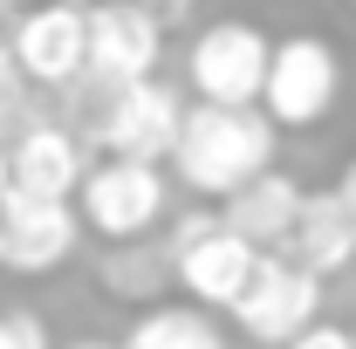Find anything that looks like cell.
<instances>
[{"instance_id": "603a6c76", "label": "cell", "mask_w": 356, "mask_h": 349, "mask_svg": "<svg viewBox=\"0 0 356 349\" xmlns=\"http://www.w3.org/2000/svg\"><path fill=\"white\" fill-rule=\"evenodd\" d=\"M28 7H35V0H0V14H28Z\"/></svg>"}, {"instance_id": "7c38bea8", "label": "cell", "mask_w": 356, "mask_h": 349, "mask_svg": "<svg viewBox=\"0 0 356 349\" xmlns=\"http://www.w3.org/2000/svg\"><path fill=\"white\" fill-rule=\"evenodd\" d=\"M83 240V213L76 206H48V199H21L14 226L0 233V267L7 274H55Z\"/></svg>"}, {"instance_id": "8992f818", "label": "cell", "mask_w": 356, "mask_h": 349, "mask_svg": "<svg viewBox=\"0 0 356 349\" xmlns=\"http://www.w3.org/2000/svg\"><path fill=\"white\" fill-rule=\"evenodd\" d=\"M7 48L35 89L69 96L76 83H89V0H35L28 14H14Z\"/></svg>"}, {"instance_id": "9a60e30c", "label": "cell", "mask_w": 356, "mask_h": 349, "mask_svg": "<svg viewBox=\"0 0 356 349\" xmlns=\"http://www.w3.org/2000/svg\"><path fill=\"white\" fill-rule=\"evenodd\" d=\"M124 349H226V336L213 322V308L172 302V308H144L124 336Z\"/></svg>"}, {"instance_id": "44dd1931", "label": "cell", "mask_w": 356, "mask_h": 349, "mask_svg": "<svg viewBox=\"0 0 356 349\" xmlns=\"http://www.w3.org/2000/svg\"><path fill=\"white\" fill-rule=\"evenodd\" d=\"M336 199H343V213H350V226H356V165H343V178H336Z\"/></svg>"}, {"instance_id": "cb8c5ba5", "label": "cell", "mask_w": 356, "mask_h": 349, "mask_svg": "<svg viewBox=\"0 0 356 349\" xmlns=\"http://www.w3.org/2000/svg\"><path fill=\"white\" fill-rule=\"evenodd\" d=\"M350 7H356V0H350Z\"/></svg>"}, {"instance_id": "52a82bcc", "label": "cell", "mask_w": 356, "mask_h": 349, "mask_svg": "<svg viewBox=\"0 0 356 349\" xmlns=\"http://www.w3.org/2000/svg\"><path fill=\"white\" fill-rule=\"evenodd\" d=\"M343 96V62L322 35H288L274 42V69H267L261 110L274 117V131H315Z\"/></svg>"}, {"instance_id": "5bb4252c", "label": "cell", "mask_w": 356, "mask_h": 349, "mask_svg": "<svg viewBox=\"0 0 356 349\" xmlns=\"http://www.w3.org/2000/svg\"><path fill=\"white\" fill-rule=\"evenodd\" d=\"M96 281H103L117 302H158L178 281V267H172V247H165V240H131V247H103Z\"/></svg>"}, {"instance_id": "30bf717a", "label": "cell", "mask_w": 356, "mask_h": 349, "mask_svg": "<svg viewBox=\"0 0 356 349\" xmlns=\"http://www.w3.org/2000/svg\"><path fill=\"white\" fill-rule=\"evenodd\" d=\"M7 178H14V192H21V199L76 206V192H83V178H89L83 137L69 131V124H48V117H35L28 131L14 137V151H7Z\"/></svg>"}, {"instance_id": "2e32d148", "label": "cell", "mask_w": 356, "mask_h": 349, "mask_svg": "<svg viewBox=\"0 0 356 349\" xmlns=\"http://www.w3.org/2000/svg\"><path fill=\"white\" fill-rule=\"evenodd\" d=\"M0 349H62L35 308H0Z\"/></svg>"}, {"instance_id": "5b68a950", "label": "cell", "mask_w": 356, "mask_h": 349, "mask_svg": "<svg viewBox=\"0 0 356 349\" xmlns=\"http://www.w3.org/2000/svg\"><path fill=\"white\" fill-rule=\"evenodd\" d=\"M267 69H274V42L254 21H213L192 35V55H185V83L199 89V103H220V110H261Z\"/></svg>"}, {"instance_id": "d6986e66", "label": "cell", "mask_w": 356, "mask_h": 349, "mask_svg": "<svg viewBox=\"0 0 356 349\" xmlns=\"http://www.w3.org/2000/svg\"><path fill=\"white\" fill-rule=\"evenodd\" d=\"M144 7H151V21L172 35V28H185V21H192V7H199V0H144Z\"/></svg>"}, {"instance_id": "8fae6325", "label": "cell", "mask_w": 356, "mask_h": 349, "mask_svg": "<svg viewBox=\"0 0 356 349\" xmlns=\"http://www.w3.org/2000/svg\"><path fill=\"white\" fill-rule=\"evenodd\" d=\"M302 206H309V192L288 172H261L247 192H233L220 206V219H226V233H240L247 247L288 254V240H295V226H302Z\"/></svg>"}, {"instance_id": "4fadbf2b", "label": "cell", "mask_w": 356, "mask_h": 349, "mask_svg": "<svg viewBox=\"0 0 356 349\" xmlns=\"http://www.w3.org/2000/svg\"><path fill=\"white\" fill-rule=\"evenodd\" d=\"M288 261H302L309 274H322V281L356 261V226H350V213H343L336 192H309L302 226H295V240H288Z\"/></svg>"}, {"instance_id": "e0dca14e", "label": "cell", "mask_w": 356, "mask_h": 349, "mask_svg": "<svg viewBox=\"0 0 356 349\" xmlns=\"http://www.w3.org/2000/svg\"><path fill=\"white\" fill-rule=\"evenodd\" d=\"M21 96H28V76L7 48V28H0V117H21Z\"/></svg>"}, {"instance_id": "ffe728a7", "label": "cell", "mask_w": 356, "mask_h": 349, "mask_svg": "<svg viewBox=\"0 0 356 349\" xmlns=\"http://www.w3.org/2000/svg\"><path fill=\"white\" fill-rule=\"evenodd\" d=\"M14 213H21V192H14V178H7V165H0V233L14 226Z\"/></svg>"}, {"instance_id": "ba28073f", "label": "cell", "mask_w": 356, "mask_h": 349, "mask_svg": "<svg viewBox=\"0 0 356 349\" xmlns=\"http://www.w3.org/2000/svg\"><path fill=\"white\" fill-rule=\"evenodd\" d=\"M233 322H240V336H254V343L288 349L295 336H309L315 322H322V274H309V267L288 261V254H267L261 274H254V288L233 308Z\"/></svg>"}, {"instance_id": "7a4b0ae2", "label": "cell", "mask_w": 356, "mask_h": 349, "mask_svg": "<svg viewBox=\"0 0 356 349\" xmlns=\"http://www.w3.org/2000/svg\"><path fill=\"white\" fill-rule=\"evenodd\" d=\"M76 96H89L83 117H69V131L96 144L103 158H137V165H172L178 137H185V110L172 83H131V89H103L76 83Z\"/></svg>"}, {"instance_id": "6da1fadb", "label": "cell", "mask_w": 356, "mask_h": 349, "mask_svg": "<svg viewBox=\"0 0 356 349\" xmlns=\"http://www.w3.org/2000/svg\"><path fill=\"white\" fill-rule=\"evenodd\" d=\"M274 117L267 110H220V103H192L185 137L172 151V178L185 192H199L206 206H226L233 192H247L261 172H274Z\"/></svg>"}, {"instance_id": "9c48e42d", "label": "cell", "mask_w": 356, "mask_h": 349, "mask_svg": "<svg viewBox=\"0 0 356 349\" xmlns=\"http://www.w3.org/2000/svg\"><path fill=\"white\" fill-rule=\"evenodd\" d=\"M158 55H165V28L151 21L144 0H89V83H158Z\"/></svg>"}, {"instance_id": "7402d4cb", "label": "cell", "mask_w": 356, "mask_h": 349, "mask_svg": "<svg viewBox=\"0 0 356 349\" xmlns=\"http://www.w3.org/2000/svg\"><path fill=\"white\" fill-rule=\"evenodd\" d=\"M62 349H124V343H103V336H76V343H62Z\"/></svg>"}, {"instance_id": "277c9868", "label": "cell", "mask_w": 356, "mask_h": 349, "mask_svg": "<svg viewBox=\"0 0 356 349\" xmlns=\"http://www.w3.org/2000/svg\"><path fill=\"white\" fill-rule=\"evenodd\" d=\"M76 213L110 247L151 240L158 219L172 213V172L165 165H137V158H96L89 178H83V192H76Z\"/></svg>"}, {"instance_id": "ac0fdd59", "label": "cell", "mask_w": 356, "mask_h": 349, "mask_svg": "<svg viewBox=\"0 0 356 349\" xmlns=\"http://www.w3.org/2000/svg\"><path fill=\"white\" fill-rule=\"evenodd\" d=\"M288 349H356V329H343V322H315L309 336H295Z\"/></svg>"}, {"instance_id": "3957f363", "label": "cell", "mask_w": 356, "mask_h": 349, "mask_svg": "<svg viewBox=\"0 0 356 349\" xmlns=\"http://www.w3.org/2000/svg\"><path fill=\"white\" fill-rule=\"evenodd\" d=\"M165 247H172V267H178V288L192 295L199 308H240V295L254 288V274H261V247H247L240 233H226L220 206H199V213L172 219V233H165Z\"/></svg>"}]
</instances>
